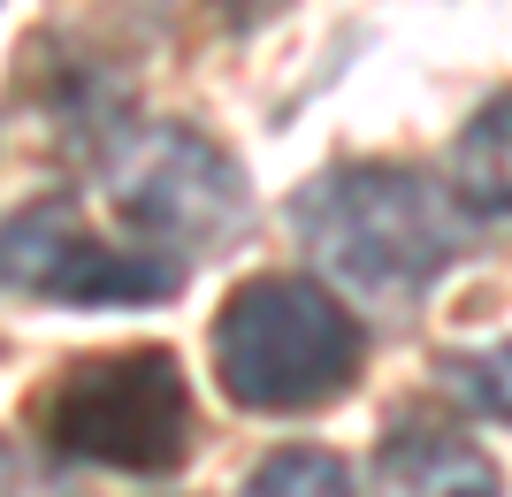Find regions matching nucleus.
Wrapping results in <instances>:
<instances>
[{"label": "nucleus", "instance_id": "423d86ee", "mask_svg": "<svg viewBox=\"0 0 512 497\" xmlns=\"http://www.w3.org/2000/svg\"><path fill=\"white\" fill-rule=\"evenodd\" d=\"M375 490L383 497H505V475L474 436L406 413L375 444Z\"/></svg>", "mask_w": 512, "mask_h": 497}, {"label": "nucleus", "instance_id": "39448f33", "mask_svg": "<svg viewBox=\"0 0 512 497\" xmlns=\"http://www.w3.org/2000/svg\"><path fill=\"white\" fill-rule=\"evenodd\" d=\"M184 268L153 245H115L85 222L77 199H31L0 215V291L54 306H146L169 299Z\"/></svg>", "mask_w": 512, "mask_h": 497}, {"label": "nucleus", "instance_id": "f257e3e1", "mask_svg": "<svg viewBox=\"0 0 512 497\" xmlns=\"http://www.w3.org/2000/svg\"><path fill=\"white\" fill-rule=\"evenodd\" d=\"M291 222H299L306 253L367 299L428 291L467 245L459 199L406 161H344V169L314 176L291 207Z\"/></svg>", "mask_w": 512, "mask_h": 497}, {"label": "nucleus", "instance_id": "0eeeda50", "mask_svg": "<svg viewBox=\"0 0 512 497\" xmlns=\"http://www.w3.org/2000/svg\"><path fill=\"white\" fill-rule=\"evenodd\" d=\"M451 176H459V199L474 215H512V85L497 100H482L474 123L459 130Z\"/></svg>", "mask_w": 512, "mask_h": 497}, {"label": "nucleus", "instance_id": "20e7f679", "mask_svg": "<svg viewBox=\"0 0 512 497\" xmlns=\"http://www.w3.org/2000/svg\"><path fill=\"white\" fill-rule=\"evenodd\" d=\"M115 215L146 245H222L245 230V176L184 123H123L100 146Z\"/></svg>", "mask_w": 512, "mask_h": 497}, {"label": "nucleus", "instance_id": "1a4fd4ad", "mask_svg": "<svg viewBox=\"0 0 512 497\" xmlns=\"http://www.w3.org/2000/svg\"><path fill=\"white\" fill-rule=\"evenodd\" d=\"M444 383L459 390L474 413H490V421H512V345L451 352V360H444Z\"/></svg>", "mask_w": 512, "mask_h": 497}, {"label": "nucleus", "instance_id": "f03ea898", "mask_svg": "<svg viewBox=\"0 0 512 497\" xmlns=\"http://www.w3.org/2000/svg\"><path fill=\"white\" fill-rule=\"evenodd\" d=\"M367 329L314 276H253L214 314V375L245 413H314L360 383Z\"/></svg>", "mask_w": 512, "mask_h": 497}, {"label": "nucleus", "instance_id": "7ed1b4c3", "mask_svg": "<svg viewBox=\"0 0 512 497\" xmlns=\"http://www.w3.org/2000/svg\"><path fill=\"white\" fill-rule=\"evenodd\" d=\"M39 429L69 459L115 475H169L192 452V390L169 345L92 352L54 375V390L39 398Z\"/></svg>", "mask_w": 512, "mask_h": 497}, {"label": "nucleus", "instance_id": "9d476101", "mask_svg": "<svg viewBox=\"0 0 512 497\" xmlns=\"http://www.w3.org/2000/svg\"><path fill=\"white\" fill-rule=\"evenodd\" d=\"M207 8H214L222 23H230V31H245V23H260L268 8H276V0H207Z\"/></svg>", "mask_w": 512, "mask_h": 497}, {"label": "nucleus", "instance_id": "6e6552de", "mask_svg": "<svg viewBox=\"0 0 512 497\" xmlns=\"http://www.w3.org/2000/svg\"><path fill=\"white\" fill-rule=\"evenodd\" d=\"M245 497H352V467L321 444H283L245 475Z\"/></svg>", "mask_w": 512, "mask_h": 497}]
</instances>
